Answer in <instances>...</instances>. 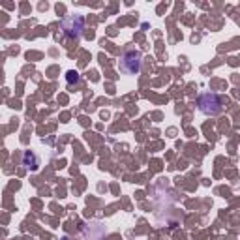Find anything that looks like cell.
Listing matches in <instances>:
<instances>
[{"label":"cell","mask_w":240,"mask_h":240,"mask_svg":"<svg viewBox=\"0 0 240 240\" xmlns=\"http://www.w3.org/2000/svg\"><path fill=\"white\" fill-rule=\"evenodd\" d=\"M199 107L206 115H218L221 111V100L216 94H204L199 100Z\"/></svg>","instance_id":"cell-2"},{"label":"cell","mask_w":240,"mask_h":240,"mask_svg":"<svg viewBox=\"0 0 240 240\" xmlns=\"http://www.w3.org/2000/svg\"><path fill=\"white\" fill-rule=\"evenodd\" d=\"M141 68V53L137 51H128L124 57H122V62H120V70L124 73H129V75H135Z\"/></svg>","instance_id":"cell-1"},{"label":"cell","mask_w":240,"mask_h":240,"mask_svg":"<svg viewBox=\"0 0 240 240\" xmlns=\"http://www.w3.org/2000/svg\"><path fill=\"white\" fill-rule=\"evenodd\" d=\"M77 83L79 81V73L77 71H68V83Z\"/></svg>","instance_id":"cell-3"}]
</instances>
